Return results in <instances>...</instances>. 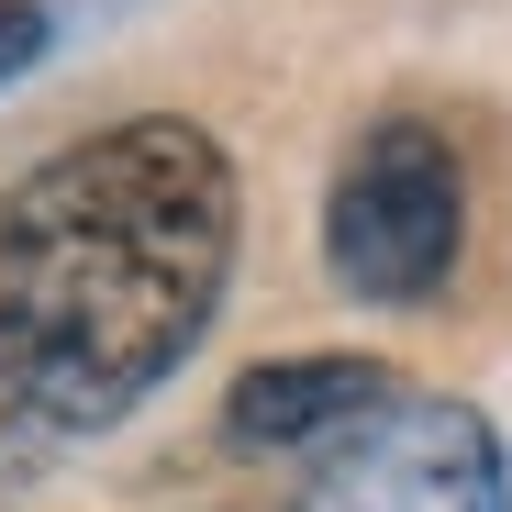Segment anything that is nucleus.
Instances as JSON below:
<instances>
[{"mask_svg":"<svg viewBox=\"0 0 512 512\" xmlns=\"http://www.w3.org/2000/svg\"><path fill=\"white\" fill-rule=\"evenodd\" d=\"M468 256V156L435 112H379L357 123L346 167L323 190V268L346 301L412 312L457 279Z\"/></svg>","mask_w":512,"mask_h":512,"instance_id":"nucleus-2","label":"nucleus"},{"mask_svg":"<svg viewBox=\"0 0 512 512\" xmlns=\"http://www.w3.org/2000/svg\"><path fill=\"white\" fill-rule=\"evenodd\" d=\"M401 401V368L390 357H357V346H290V357H256L234 390H223V446L234 457H290V446H334L357 435L368 412Z\"/></svg>","mask_w":512,"mask_h":512,"instance_id":"nucleus-4","label":"nucleus"},{"mask_svg":"<svg viewBox=\"0 0 512 512\" xmlns=\"http://www.w3.org/2000/svg\"><path fill=\"white\" fill-rule=\"evenodd\" d=\"M45 56V12H34V0H0V78H23Z\"/></svg>","mask_w":512,"mask_h":512,"instance_id":"nucleus-5","label":"nucleus"},{"mask_svg":"<svg viewBox=\"0 0 512 512\" xmlns=\"http://www.w3.org/2000/svg\"><path fill=\"white\" fill-rule=\"evenodd\" d=\"M290 512H512V457L479 401L401 390L357 435H334Z\"/></svg>","mask_w":512,"mask_h":512,"instance_id":"nucleus-3","label":"nucleus"},{"mask_svg":"<svg viewBox=\"0 0 512 512\" xmlns=\"http://www.w3.org/2000/svg\"><path fill=\"white\" fill-rule=\"evenodd\" d=\"M234 156L190 112H123L0 190V457L90 446L201 346L234 279Z\"/></svg>","mask_w":512,"mask_h":512,"instance_id":"nucleus-1","label":"nucleus"}]
</instances>
